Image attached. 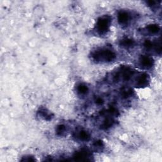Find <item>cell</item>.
Instances as JSON below:
<instances>
[{"mask_svg": "<svg viewBox=\"0 0 162 162\" xmlns=\"http://www.w3.org/2000/svg\"><path fill=\"white\" fill-rule=\"evenodd\" d=\"M92 57L98 62H110L115 58L116 55L110 49H101L94 51L92 53Z\"/></svg>", "mask_w": 162, "mask_h": 162, "instance_id": "1", "label": "cell"}, {"mask_svg": "<svg viewBox=\"0 0 162 162\" xmlns=\"http://www.w3.org/2000/svg\"><path fill=\"white\" fill-rule=\"evenodd\" d=\"M111 20L108 17L100 18L96 24V30L99 34H105L109 30Z\"/></svg>", "mask_w": 162, "mask_h": 162, "instance_id": "2", "label": "cell"}, {"mask_svg": "<svg viewBox=\"0 0 162 162\" xmlns=\"http://www.w3.org/2000/svg\"><path fill=\"white\" fill-rule=\"evenodd\" d=\"M139 63L141 66L145 68H151L153 65V60L151 57L143 55L141 56L139 59Z\"/></svg>", "mask_w": 162, "mask_h": 162, "instance_id": "3", "label": "cell"}, {"mask_svg": "<svg viewBox=\"0 0 162 162\" xmlns=\"http://www.w3.org/2000/svg\"><path fill=\"white\" fill-rule=\"evenodd\" d=\"M130 20L129 14L126 11H121L118 15V21L120 24L126 25L128 24Z\"/></svg>", "mask_w": 162, "mask_h": 162, "instance_id": "4", "label": "cell"}, {"mask_svg": "<svg viewBox=\"0 0 162 162\" xmlns=\"http://www.w3.org/2000/svg\"><path fill=\"white\" fill-rule=\"evenodd\" d=\"M148 82V75L147 74H144L137 77L136 80V86L139 87H144L147 86Z\"/></svg>", "mask_w": 162, "mask_h": 162, "instance_id": "5", "label": "cell"}, {"mask_svg": "<svg viewBox=\"0 0 162 162\" xmlns=\"http://www.w3.org/2000/svg\"><path fill=\"white\" fill-rule=\"evenodd\" d=\"M75 158L77 160H86L87 158L89 157V152L87 151L86 150H81V151L76 153L75 154Z\"/></svg>", "mask_w": 162, "mask_h": 162, "instance_id": "6", "label": "cell"}, {"mask_svg": "<svg viewBox=\"0 0 162 162\" xmlns=\"http://www.w3.org/2000/svg\"><path fill=\"white\" fill-rule=\"evenodd\" d=\"M146 31L151 34H157L160 31V27L156 24L149 25L146 27Z\"/></svg>", "mask_w": 162, "mask_h": 162, "instance_id": "7", "label": "cell"}, {"mask_svg": "<svg viewBox=\"0 0 162 162\" xmlns=\"http://www.w3.org/2000/svg\"><path fill=\"white\" fill-rule=\"evenodd\" d=\"M77 137L79 138L80 141H87L89 139V134L85 130H80L77 134Z\"/></svg>", "mask_w": 162, "mask_h": 162, "instance_id": "8", "label": "cell"}, {"mask_svg": "<svg viewBox=\"0 0 162 162\" xmlns=\"http://www.w3.org/2000/svg\"><path fill=\"white\" fill-rule=\"evenodd\" d=\"M77 92L81 95L86 94L88 92V87L84 84H80L77 87Z\"/></svg>", "mask_w": 162, "mask_h": 162, "instance_id": "9", "label": "cell"}, {"mask_svg": "<svg viewBox=\"0 0 162 162\" xmlns=\"http://www.w3.org/2000/svg\"><path fill=\"white\" fill-rule=\"evenodd\" d=\"M122 44L123 46H125V47H130L134 44V41L130 39H125L122 40Z\"/></svg>", "mask_w": 162, "mask_h": 162, "instance_id": "10", "label": "cell"}, {"mask_svg": "<svg viewBox=\"0 0 162 162\" xmlns=\"http://www.w3.org/2000/svg\"><path fill=\"white\" fill-rule=\"evenodd\" d=\"M65 131V127L64 125H60L57 127L56 129V132L58 134H61L62 133H63Z\"/></svg>", "mask_w": 162, "mask_h": 162, "instance_id": "11", "label": "cell"}, {"mask_svg": "<svg viewBox=\"0 0 162 162\" xmlns=\"http://www.w3.org/2000/svg\"><path fill=\"white\" fill-rule=\"evenodd\" d=\"M96 101L98 104H101L103 103V99L101 98H98Z\"/></svg>", "mask_w": 162, "mask_h": 162, "instance_id": "12", "label": "cell"}]
</instances>
